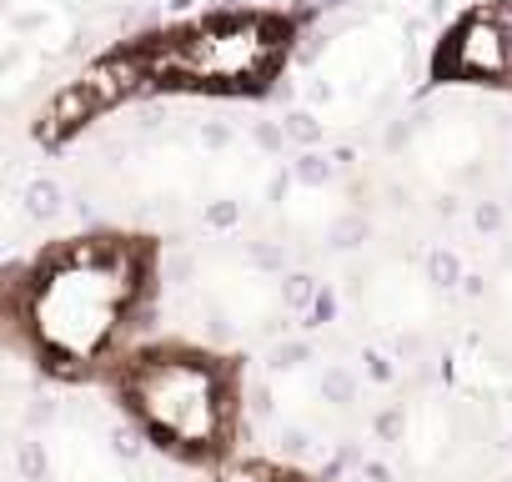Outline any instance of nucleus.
<instances>
[{"instance_id":"nucleus-4","label":"nucleus","mask_w":512,"mask_h":482,"mask_svg":"<svg viewBox=\"0 0 512 482\" xmlns=\"http://www.w3.org/2000/svg\"><path fill=\"white\" fill-rule=\"evenodd\" d=\"M151 86H146V71H141V56H136V46L126 41L121 51H111V56H101L96 66H86L51 106H46V116L36 121V136L46 141V146H61V141H71L76 131H86L91 121H101L106 111H116V106H126L131 96H146Z\"/></svg>"},{"instance_id":"nucleus-6","label":"nucleus","mask_w":512,"mask_h":482,"mask_svg":"<svg viewBox=\"0 0 512 482\" xmlns=\"http://www.w3.org/2000/svg\"><path fill=\"white\" fill-rule=\"evenodd\" d=\"M216 482H307L302 472H287V467H277V462H226L221 472H216Z\"/></svg>"},{"instance_id":"nucleus-3","label":"nucleus","mask_w":512,"mask_h":482,"mask_svg":"<svg viewBox=\"0 0 512 482\" xmlns=\"http://www.w3.org/2000/svg\"><path fill=\"white\" fill-rule=\"evenodd\" d=\"M292 21L272 11H216L156 36H136V56L151 91H196V96H262L287 56Z\"/></svg>"},{"instance_id":"nucleus-9","label":"nucleus","mask_w":512,"mask_h":482,"mask_svg":"<svg viewBox=\"0 0 512 482\" xmlns=\"http://www.w3.org/2000/svg\"><path fill=\"white\" fill-rule=\"evenodd\" d=\"M477 226H482V231L502 226V211H497V206H482V211H477Z\"/></svg>"},{"instance_id":"nucleus-8","label":"nucleus","mask_w":512,"mask_h":482,"mask_svg":"<svg viewBox=\"0 0 512 482\" xmlns=\"http://www.w3.org/2000/svg\"><path fill=\"white\" fill-rule=\"evenodd\" d=\"M327 392H332V397H352V377L332 372V377H327Z\"/></svg>"},{"instance_id":"nucleus-2","label":"nucleus","mask_w":512,"mask_h":482,"mask_svg":"<svg viewBox=\"0 0 512 482\" xmlns=\"http://www.w3.org/2000/svg\"><path fill=\"white\" fill-rule=\"evenodd\" d=\"M116 397L161 452L216 462L241 417L236 367L196 347H136L116 362Z\"/></svg>"},{"instance_id":"nucleus-5","label":"nucleus","mask_w":512,"mask_h":482,"mask_svg":"<svg viewBox=\"0 0 512 482\" xmlns=\"http://www.w3.org/2000/svg\"><path fill=\"white\" fill-rule=\"evenodd\" d=\"M432 71L442 81H477V86H512V6H482L462 16Z\"/></svg>"},{"instance_id":"nucleus-1","label":"nucleus","mask_w":512,"mask_h":482,"mask_svg":"<svg viewBox=\"0 0 512 482\" xmlns=\"http://www.w3.org/2000/svg\"><path fill=\"white\" fill-rule=\"evenodd\" d=\"M151 257L131 236H81L56 247L16 297V322L31 352L56 372L101 367L146 297Z\"/></svg>"},{"instance_id":"nucleus-7","label":"nucleus","mask_w":512,"mask_h":482,"mask_svg":"<svg viewBox=\"0 0 512 482\" xmlns=\"http://www.w3.org/2000/svg\"><path fill=\"white\" fill-rule=\"evenodd\" d=\"M427 272H432V282H437V287H457V282H462V267H457V257H452V252H432Z\"/></svg>"}]
</instances>
